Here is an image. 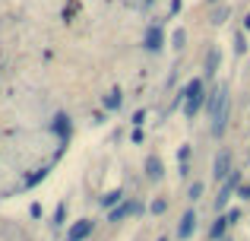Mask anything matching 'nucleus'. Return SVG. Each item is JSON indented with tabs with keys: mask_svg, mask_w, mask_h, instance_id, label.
Listing matches in <instances>:
<instances>
[{
	"mask_svg": "<svg viewBox=\"0 0 250 241\" xmlns=\"http://www.w3.org/2000/svg\"><path fill=\"white\" fill-rule=\"evenodd\" d=\"M203 105H206V92H203V80L196 76V80H190L187 89H184V114H187V118H196Z\"/></svg>",
	"mask_w": 250,
	"mask_h": 241,
	"instance_id": "obj_1",
	"label": "nucleus"
},
{
	"mask_svg": "<svg viewBox=\"0 0 250 241\" xmlns=\"http://www.w3.org/2000/svg\"><path fill=\"white\" fill-rule=\"evenodd\" d=\"M222 108H228V86H225V83H222V86H215L212 95L206 99V114H212V118H215Z\"/></svg>",
	"mask_w": 250,
	"mask_h": 241,
	"instance_id": "obj_2",
	"label": "nucleus"
},
{
	"mask_svg": "<svg viewBox=\"0 0 250 241\" xmlns=\"http://www.w3.org/2000/svg\"><path fill=\"white\" fill-rule=\"evenodd\" d=\"M238 187H241V172H231V178H225V184H222V194L215 197V206H219V210H225L228 197H231Z\"/></svg>",
	"mask_w": 250,
	"mask_h": 241,
	"instance_id": "obj_3",
	"label": "nucleus"
},
{
	"mask_svg": "<svg viewBox=\"0 0 250 241\" xmlns=\"http://www.w3.org/2000/svg\"><path fill=\"white\" fill-rule=\"evenodd\" d=\"M193 232H196V213H193V210H187V213L181 216V222H177V238L187 241L190 235H193Z\"/></svg>",
	"mask_w": 250,
	"mask_h": 241,
	"instance_id": "obj_4",
	"label": "nucleus"
},
{
	"mask_svg": "<svg viewBox=\"0 0 250 241\" xmlns=\"http://www.w3.org/2000/svg\"><path fill=\"white\" fill-rule=\"evenodd\" d=\"M92 229H95V222H92V219H83V222H76L73 229L67 232V241H85L92 235Z\"/></svg>",
	"mask_w": 250,
	"mask_h": 241,
	"instance_id": "obj_5",
	"label": "nucleus"
},
{
	"mask_svg": "<svg viewBox=\"0 0 250 241\" xmlns=\"http://www.w3.org/2000/svg\"><path fill=\"white\" fill-rule=\"evenodd\" d=\"M228 172H231V149H222V153L215 155V178L225 181Z\"/></svg>",
	"mask_w": 250,
	"mask_h": 241,
	"instance_id": "obj_6",
	"label": "nucleus"
},
{
	"mask_svg": "<svg viewBox=\"0 0 250 241\" xmlns=\"http://www.w3.org/2000/svg\"><path fill=\"white\" fill-rule=\"evenodd\" d=\"M146 51H162V44H165V32L159 29V25H149V32H146Z\"/></svg>",
	"mask_w": 250,
	"mask_h": 241,
	"instance_id": "obj_7",
	"label": "nucleus"
},
{
	"mask_svg": "<svg viewBox=\"0 0 250 241\" xmlns=\"http://www.w3.org/2000/svg\"><path fill=\"white\" fill-rule=\"evenodd\" d=\"M51 130H54L61 140H67V136H70V118H67V114H57L54 124H51Z\"/></svg>",
	"mask_w": 250,
	"mask_h": 241,
	"instance_id": "obj_8",
	"label": "nucleus"
},
{
	"mask_svg": "<svg viewBox=\"0 0 250 241\" xmlns=\"http://www.w3.org/2000/svg\"><path fill=\"white\" fill-rule=\"evenodd\" d=\"M228 225H234V222L228 219V213H225V216H219V219H215V225H212V232H209V238H212V241H219V238L228 232Z\"/></svg>",
	"mask_w": 250,
	"mask_h": 241,
	"instance_id": "obj_9",
	"label": "nucleus"
},
{
	"mask_svg": "<svg viewBox=\"0 0 250 241\" xmlns=\"http://www.w3.org/2000/svg\"><path fill=\"white\" fill-rule=\"evenodd\" d=\"M146 175H149V178H155V181H159L162 175H165V165H162V159L149 155V159H146Z\"/></svg>",
	"mask_w": 250,
	"mask_h": 241,
	"instance_id": "obj_10",
	"label": "nucleus"
},
{
	"mask_svg": "<svg viewBox=\"0 0 250 241\" xmlns=\"http://www.w3.org/2000/svg\"><path fill=\"white\" fill-rule=\"evenodd\" d=\"M219 61H222V54H219V48H212L206 54V76H212L215 70H219Z\"/></svg>",
	"mask_w": 250,
	"mask_h": 241,
	"instance_id": "obj_11",
	"label": "nucleus"
},
{
	"mask_svg": "<svg viewBox=\"0 0 250 241\" xmlns=\"http://www.w3.org/2000/svg\"><path fill=\"white\" fill-rule=\"evenodd\" d=\"M121 197H124L121 191H111V194H104V197L98 200V203H102V210H111V206H117V203H121Z\"/></svg>",
	"mask_w": 250,
	"mask_h": 241,
	"instance_id": "obj_12",
	"label": "nucleus"
},
{
	"mask_svg": "<svg viewBox=\"0 0 250 241\" xmlns=\"http://www.w3.org/2000/svg\"><path fill=\"white\" fill-rule=\"evenodd\" d=\"M177 165H190V146L177 149Z\"/></svg>",
	"mask_w": 250,
	"mask_h": 241,
	"instance_id": "obj_13",
	"label": "nucleus"
},
{
	"mask_svg": "<svg viewBox=\"0 0 250 241\" xmlns=\"http://www.w3.org/2000/svg\"><path fill=\"white\" fill-rule=\"evenodd\" d=\"M104 105H108L111 111H114V108H121V92H117V89H114V92L108 95V102H104Z\"/></svg>",
	"mask_w": 250,
	"mask_h": 241,
	"instance_id": "obj_14",
	"label": "nucleus"
},
{
	"mask_svg": "<svg viewBox=\"0 0 250 241\" xmlns=\"http://www.w3.org/2000/svg\"><path fill=\"white\" fill-rule=\"evenodd\" d=\"M63 219H67V206H57V213H54V222H51V225L57 229V225H63Z\"/></svg>",
	"mask_w": 250,
	"mask_h": 241,
	"instance_id": "obj_15",
	"label": "nucleus"
},
{
	"mask_svg": "<svg viewBox=\"0 0 250 241\" xmlns=\"http://www.w3.org/2000/svg\"><path fill=\"white\" fill-rule=\"evenodd\" d=\"M149 210H152V213H155V216H159V213H165V210H168V203H165V200H155V203H152V206H149Z\"/></svg>",
	"mask_w": 250,
	"mask_h": 241,
	"instance_id": "obj_16",
	"label": "nucleus"
},
{
	"mask_svg": "<svg viewBox=\"0 0 250 241\" xmlns=\"http://www.w3.org/2000/svg\"><path fill=\"white\" fill-rule=\"evenodd\" d=\"M184 42H187V35H184V29L174 32V48H184Z\"/></svg>",
	"mask_w": 250,
	"mask_h": 241,
	"instance_id": "obj_17",
	"label": "nucleus"
},
{
	"mask_svg": "<svg viewBox=\"0 0 250 241\" xmlns=\"http://www.w3.org/2000/svg\"><path fill=\"white\" fill-rule=\"evenodd\" d=\"M203 197V184H190V200H200Z\"/></svg>",
	"mask_w": 250,
	"mask_h": 241,
	"instance_id": "obj_18",
	"label": "nucleus"
},
{
	"mask_svg": "<svg viewBox=\"0 0 250 241\" xmlns=\"http://www.w3.org/2000/svg\"><path fill=\"white\" fill-rule=\"evenodd\" d=\"M238 197H241V200H250V184H241V187H238Z\"/></svg>",
	"mask_w": 250,
	"mask_h": 241,
	"instance_id": "obj_19",
	"label": "nucleus"
},
{
	"mask_svg": "<svg viewBox=\"0 0 250 241\" xmlns=\"http://www.w3.org/2000/svg\"><path fill=\"white\" fill-rule=\"evenodd\" d=\"M177 10H181V0H171V16H174Z\"/></svg>",
	"mask_w": 250,
	"mask_h": 241,
	"instance_id": "obj_20",
	"label": "nucleus"
},
{
	"mask_svg": "<svg viewBox=\"0 0 250 241\" xmlns=\"http://www.w3.org/2000/svg\"><path fill=\"white\" fill-rule=\"evenodd\" d=\"M244 29H250V16H244Z\"/></svg>",
	"mask_w": 250,
	"mask_h": 241,
	"instance_id": "obj_21",
	"label": "nucleus"
},
{
	"mask_svg": "<svg viewBox=\"0 0 250 241\" xmlns=\"http://www.w3.org/2000/svg\"><path fill=\"white\" fill-rule=\"evenodd\" d=\"M159 241H168V238H159Z\"/></svg>",
	"mask_w": 250,
	"mask_h": 241,
	"instance_id": "obj_22",
	"label": "nucleus"
}]
</instances>
